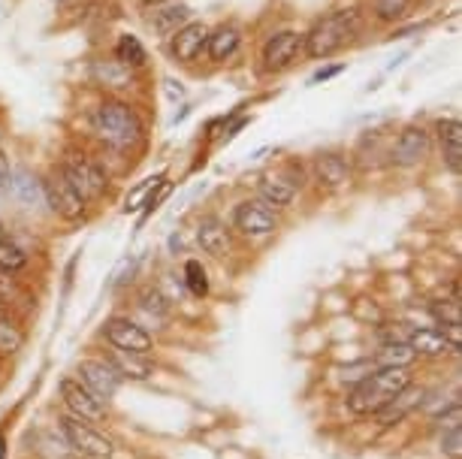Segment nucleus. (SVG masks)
Wrapping results in <instances>:
<instances>
[{
    "mask_svg": "<svg viewBox=\"0 0 462 459\" xmlns=\"http://www.w3.org/2000/svg\"><path fill=\"white\" fill-rule=\"evenodd\" d=\"M94 133L100 136L103 145L116 151H134L145 140V124L139 118L134 103L121 97H106L94 109Z\"/></svg>",
    "mask_w": 462,
    "mask_h": 459,
    "instance_id": "f257e3e1",
    "label": "nucleus"
},
{
    "mask_svg": "<svg viewBox=\"0 0 462 459\" xmlns=\"http://www.w3.org/2000/svg\"><path fill=\"white\" fill-rule=\"evenodd\" d=\"M363 28H365V15H363V10H356V6L329 13L327 19L311 24L309 33H302L305 37L302 55H309L315 60L333 58L336 51H342L347 46V42H354L356 37H360Z\"/></svg>",
    "mask_w": 462,
    "mask_h": 459,
    "instance_id": "f03ea898",
    "label": "nucleus"
},
{
    "mask_svg": "<svg viewBox=\"0 0 462 459\" xmlns=\"http://www.w3.org/2000/svg\"><path fill=\"white\" fill-rule=\"evenodd\" d=\"M408 384H414L411 369H372L363 381H356V387L347 396V409L360 414V418L378 414Z\"/></svg>",
    "mask_w": 462,
    "mask_h": 459,
    "instance_id": "7ed1b4c3",
    "label": "nucleus"
},
{
    "mask_svg": "<svg viewBox=\"0 0 462 459\" xmlns=\"http://www.w3.org/2000/svg\"><path fill=\"white\" fill-rule=\"evenodd\" d=\"M58 172L67 179V185L73 188L85 203L100 200V197H106V190H109V176L103 172L100 163L88 158L85 151H67Z\"/></svg>",
    "mask_w": 462,
    "mask_h": 459,
    "instance_id": "20e7f679",
    "label": "nucleus"
},
{
    "mask_svg": "<svg viewBox=\"0 0 462 459\" xmlns=\"http://www.w3.org/2000/svg\"><path fill=\"white\" fill-rule=\"evenodd\" d=\"M60 432H64V438L69 441V447H73L76 454H82L88 459L116 456V445H112L100 429H94L88 420H79V418H73V414H67V418H60Z\"/></svg>",
    "mask_w": 462,
    "mask_h": 459,
    "instance_id": "39448f33",
    "label": "nucleus"
},
{
    "mask_svg": "<svg viewBox=\"0 0 462 459\" xmlns=\"http://www.w3.org/2000/svg\"><path fill=\"white\" fill-rule=\"evenodd\" d=\"M233 230H239L248 239H263L273 236L278 230V209H273L269 203H263L260 197L254 200H242L233 209Z\"/></svg>",
    "mask_w": 462,
    "mask_h": 459,
    "instance_id": "423d86ee",
    "label": "nucleus"
},
{
    "mask_svg": "<svg viewBox=\"0 0 462 459\" xmlns=\"http://www.w3.org/2000/svg\"><path fill=\"white\" fill-rule=\"evenodd\" d=\"M302 46H305V37L300 31H275L273 37L266 40L263 51H260L263 70L287 73L291 67H296V60L302 58Z\"/></svg>",
    "mask_w": 462,
    "mask_h": 459,
    "instance_id": "0eeeda50",
    "label": "nucleus"
},
{
    "mask_svg": "<svg viewBox=\"0 0 462 459\" xmlns=\"http://www.w3.org/2000/svg\"><path fill=\"white\" fill-rule=\"evenodd\" d=\"M40 185H42V200H46V206L58 215V218H64V221H82L85 218L88 203H85L82 197L67 185V179L60 176V172H51V176L42 179Z\"/></svg>",
    "mask_w": 462,
    "mask_h": 459,
    "instance_id": "6e6552de",
    "label": "nucleus"
},
{
    "mask_svg": "<svg viewBox=\"0 0 462 459\" xmlns=\"http://www.w3.org/2000/svg\"><path fill=\"white\" fill-rule=\"evenodd\" d=\"M432 149V133L423 124H405L399 130L393 149H390V163L399 170H411L417 163H423L430 158Z\"/></svg>",
    "mask_w": 462,
    "mask_h": 459,
    "instance_id": "1a4fd4ad",
    "label": "nucleus"
},
{
    "mask_svg": "<svg viewBox=\"0 0 462 459\" xmlns=\"http://www.w3.org/2000/svg\"><path fill=\"white\" fill-rule=\"evenodd\" d=\"M76 372H79V384L88 390V393L97 396L103 405H106L121 387V375L106 360H82Z\"/></svg>",
    "mask_w": 462,
    "mask_h": 459,
    "instance_id": "9d476101",
    "label": "nucleus"
},
{
    "mask_svg": "<svg viewBox=\"0 0 462 459\" xmlns=\"http://www.w3.org/2000/svg\"><path fill=\"white\" fill-rule=\"evenodd\" d=\"M103 333H106L112 348H118V351H130V353L152 351V335H148L145 326H139L136 320H130V317H109Z\"/></svg>",
    "mask_w": 462,
    "mask_h": 459,
    "instance_id": "9b49d317",
    "label": "nucleus"
},
{
    "mask_svg": "<svg viewBox=\"0 0 462 459\" xmlns=\"http://www.w3.org/2000/svg\"><path fill=\"white\" fill-rule=\"evenodd\" d=\"M208 31H212V28H208V24H203V22L181 24V28L167 40V49H170L172 60H179V64H194V60L203 55L206 40H208Z\"/></svg>",
    "mask_w": 462,
    "mask_h": 459,
    "instance_id": "f8f14e48",
    "label": "nucleus"
},
{
    "mask_svg": "<svg viewBox=\"0 0 462 459\" xmlns=\"http://www.w3.org/2000/svg\"><path fill=\"white\" fill-rule=\"evenodd\" d=\"M60 399H64V405L69 409V414L73 418H79V420H94V423H100V420H106V405H103L97 396L88 393L79 381H73V378H64L60 381Z\"/></svg>",
    "mask_w": 462,
    "mask_h": 459,
    "instance_id": "ddd939ff",
    "label": "nucleus"
},
{
    "mask_svg": "<svg viewBox=\"0 0 462 459\" xmlns=\"http://www.w3.org/2000/svg\"><path fill=\"white\" fill-rule=\"evenodd\" d=\"M88 79L103 91L121 94L136 85V70H130V67H125L116 58H97V60H91V67H88Z\"/></svg>",
    "mask_w": 462,
    "mask_h": 459,
    "instance_id": "4468645a",
    "label": "nucleus"
},
{
    "mask_svg": "<svg viewBox=\"0 0 462 459\" xmlns=\"http://www.w3.org/2000/svg\"><path fill=\"white\" fill-rule=\"evenodd\" d=\"M311 179L324 190H342L351 185V163L338 151H320L311 161Z\"/></svg>",
    "mask_w": 462,
    "mask_h": 459,
    "instance_id": "2eb2a0df",
    "label": "nucleus"
},
{
    "mask_svg": "<svg viewBox=\"0 0 462 459\" xmlns=\"http://www.w3.org/2000/svg\"><path fill=\"white\" fill-rule=\"evenodd\" d=\"M435 140H439L441 161L453 176L462 172V124L459 118H439L435 121Z\"/></svg>",
    "mask_w": 462,
    "mask_h": 459,
    "instance_id": "dca6fc26",
    "label": "nucleus"
},
{
    "mask_svg": "<svg viewBox=\"0 0 462 459\" xmlns=\"http://www.w3.org/2000/svg\"><path fill=\"white\" fill-rule=\"evenodd\" d=\"M242 49V31L239 24L226 22V24H217L215 31H208V40H206V55L212 64H226L239 55Z\"/></svg>",
    "mask_w": 462,
    "mask_h": 459,
    "instance_id": "f3484780",
    "label": "nucleus"
},
{
    "mask_svg": "<svg viewBox=\"0 0 462 459\" xmlns=\"http://www.w3.org/2000/svg\"><path fill=\"white\" fill-rule=\"evenodd\" d=\"M197 242H199V248L212 257H226L233 251L230 227H226L217 215H206V218L197 224Z\"/></svg>",
    "mask_w": 462,
    "mask_h": 459,
    "instance_id": "a211bd4d",
    "label": "nucleus"
},
{
    "mask_svg": "<svg viewBox=\"0 0 462 459\" xmlns=\"http://www.w3.org/2000/svg\"><path fill=\"white\" fill-rule=\"evenodd\" d=\"M423 399H426V390L408 384L402 393H396L393 399H390L378 414H374V418H378L381 427H396V423H402L414 409H420Z\"/></svg>",
    "mask_w": 462,
    "mask_h": 459,
    "instance_id": "6ab92c4d",
    "label": "nucleus"
},
{
    "mask_svg": "<svg viewBox=\"0 0 462 459\" xmlns=\"http://www.w3.org/2000/svg\"><path fill=\"white\" fill-rule=\"evenodd\" d=\"M405 344L411 348L417 357H426V360H435V357H444V353H450L453 348L444 339V333L439 326H417V330L408 333Z\"/></svg>",
    "mask_w": 462,
    "mask_h": 459,
    "instance_id": "aec40b11",
    "label": "nucleus"
},
{
    "mask_svg": "<svg viewBox=\"0 0 462 459\" xmlns=\"http://www.w3.org/2000/svg\"><path fill=\"white\" fill-rule=\"evenodd\" d=\"M188 22H190V6H185V4H163L148 15V28L158 33L161 40H170L172 33Z\"/></svg>",
    "mask_w": 462,
    "mask_h": 459,
    "instance_id": "412c9836",
    "label": "nucleus"
},
{
    "mask_svg": "<svg viewBox=\"0 0 462 459\" xmlns=\"http://www.w3.org/2000/svg\"><path fill=\"white\" fill-rule=\"evenodd\" d=\"M106 363L118 372L121 378H130V381H148L154 375V366L148 363V353H130V351L112 348Z\"/></svg>",
    "mask_w": 462,
    "mask_h": 459,
    "instance_id": "4be33fe9",
    "label": "nucleus"
},
{
    "mask_svg": "<svg viewBox=\"0 0 462 459\" xmlns=\"http://www.w3.org/2000/svg\"><path fill=\"white\" fill-rule=\"evenodd\" d=\"M257 190H260V200L269 203L273 209H284V206H291L296 200V194H300V188L287 176H263Z\"/></svg>",
    "mask_w": 462,
    "mask_h": 459,
    "instance_id": "5701e85b",
    "label": "nucleus"
},
{
    "mask_svg": "<svg viewBox=\"0 0 462 459\" xmlns=\"http://www.w3.org/2000/svg\"><path fill=\"white\" fill-rule=\"evenodd\" d=\"M414 363H417V353L408 348L405 342L381 344L378 357H374V366H378V369H411Z\"/></svg>",
    "mask_w": 462,
    "mask_h": 459,
    "instance_id": "b1692460",
    "label": "nucleus"
},
{
    "mask_svg": "<svg viewBox=\"0 0 462 459\" xmlns=\"http://www.w3.org/2000/svg\"><path fill=\"white\" fill-rule=\"evenodd\" d=\"M112 58L121 60V64L130 67V70H143V67L148 64V51L143 46V40L134 37V33H121L118 42H116V55Z\"/></svg>",
    "mask_w": 462,
    "mask_h": 459,
    "instance_id": "393cba45",
    "label": "nucleus"
},
{
    "mask_svg": "<svg viewBox=\"0 0 462 459\" xmlns=\"http://www.w3.org/2000/svg\"><path fill=\"white\" fill-rule=\"evenodd\" d=\"M414 0H372V19L381 24H396L411 13Z\"/></svg>",
    "mask_w": 462,
    "mask_h": 459,
    "instance_id": "a878e982",
    "label": "nucleus"
},
{
    "mask_svg": "<svg viewBox=\"0 0 462 459\" xmlns=\"http://www.w3.org/2000/svg\"><path fill=\"white\" fill-rule=\"evenodd\" d=\"M10 188L15 190V197H22V203H28L33 206L42 197V185L37 179L31 176L28 170H19V172H13V179H10Z\"/></svg>",
    "mask_w": 462,
    "mask_h": 459,
    "instance_id": "bb28decb",
    "label": "nucleus"
},
{
    "mask_svg": "<svg viewBox=\"0 0 462 459\" xmlns=\"http://www.w3.org/2000/svg\"><path fill=\"white\" fill-rule=\"evenodd\" d=\"M28 266V254L15 245V242H10V239H4L0 242V270L4 272H19V270H24Z\"/></svg>",
    "mask_w": 462,
    "mask_h": 459,
    "instance_id": "cd10ccee",
    "label": "nucleus"
},
{
    "mask_svg": "<svg viewBox=\"0 0 462 459\" xmlns=\"http://www.w3.org/2000/svg\"><path fill=\"white\" fill-rule=\"evenodd\" d=\"M185 284H188V290L194 293V297H199V299H203L206 293H208L206 270L197 263V260H188V263H185Z\"/></svg>",
    "mask_w": 462,
    "mask_h": 459,
    "instance_id": "c85d7f7f",
    "label": "nucleus"
},
{
    "mask_svg": "<svg viewBox=\"0 0 462 459\" xmlns=\"http://www.w3.org/2000/svg\"><path fill=\"white\" fill-rule=\"evenodd\" d=\"M22 333L15 330L10 320H0V353H15L22 348Z\"/></svg>",
    "mask_w": 462,
    "mask_h": 459,
    "instance_id": "c756f323",
    "label": "nucleus"
},
{
    "mask_svg": "<svg viewBox=\"0 0 462 459\" xmlns=\"http://www.w3.org/2000/svg\"><path fill=\"white\" fill-rule=\"evenodd\" d=\"M139 308L148 311V315H158V320L167 317V299H163L161 290H154V288L139 297Z\"/></svg>",
    "mask_w": 462,
    "mask_h": 459,
    "instance_id": "7c9ffc66",
    "label": "nucleus"
},
{
    "mask_svg": "<svg viewBox=\"0 0 462 459\" xmlns=\"http://www.w3.org/2000/svg\"><path fill=\"white\" fill-rule=\"evenodd\" d=\"M441 454L450 456V459L462 456V429L459 427H450V429L441 432Z\"/></svg>",
    "mask_w": 462,
    "mask_h": 459,
    "instance_id": "2f4dec72",
    "label": "nucleus"
},
{
    "mask_svg": "<svg viewBox=\"0 0 462 459\" xmlns=\"http://www.w3.org/2000/svg\"><path fill=\"white\" fill-rule=\"evenodd\" d=\"M432 311L441 324H462L459 320V299H444V302H432Z\"/></svg>",
    "mask_w": 462,
    "mask_h": 459,
    "instance_id": "473e14b6",
    "label": "nucleus"
},
{
    "mask_svg": "<svg viewBox=\"0 0 462 459\" xmlns=\"http://www.w3.org/2000/svg\"><path fill=\"white\" fill-rule=\"evenodd\" d=\"M338 73H345V64H329V67H320V70L311 76L309 85H320V82H329V79H336Z\"/></svg>",
    "mask_w": 462,
    "mask_h": 459,
    "instance_id": "72a5a7b5",
    "label": "nucleus"
},
{
    "mask_svg": "<svg viewBox=\"0 0 462 459\" xmlns=\"http://www.w3.org/2000/svg\"><path fill=\"white\" fill-rule=\"evenodd\" d=\"M10 179H13V167H10V154L0 149V190L10 188Z\"/></svg>",
    "mask_w": 462,
    "mask_h": 459,
    "instance_id": "f704fd0d",
    "label": "nucleus"
},
{
    "mask_svg": "<svg viewBox=\"0 0 462 459\" xmlns=\"http://www.w3.org/2000/svg\"><path fill=\"white\" fill-rule=\"evenodd\" d=\"M15 290V281H13V272H4L0 270V299H10V293Z\"/></svg>",
    "mask_w": 462,
    "mask_h": 459,
    "instance_id": "c9c22d12",
    "label": "nucleus"
},
{
    "mask_svg": "<svg viewBox=\"0 0 462 459\" xmlns=\"http://www.w3.org/2000/svg\"><path fill=\"white\" fill-rule=\"evenodd\" d=\"M163 85H167V94H170L172 100L185 97V88H181V82H176V79H163Z\"/></svg>",
    "mask_w": 462,
    "mask_h": 459,
    "instance_id": "e433bc0d",
    "label": "nucleus"
},
{
    "mask_svg": "<svg viewBox=\"0 0 462 459\" xmlns=\"http://www.w3.org/2000/svg\"><path fill=\"white\" fill-rule=\"evenodd\" d=\"M143 10H158V6H163V4H172V0H136Z\"/></svg>",
    "mask_w": 462,
    "mask_h": 459,
    "instance_id": "4c0bfd02",
    "label": "nucleus"
},
{
    "mask_svg": "<svg viewBox=\"0 0 462 459\" xmlns=\"http://www.w3.org/2000/svg\"><path fill=\"white\" fill-rule=\"evenodd\" d=\"M0 320H6V302L0 299Z\"/></svg>",
    "mask_w": 462,
    "mask_h": 459,
    "instance_id": "58836bf2",
    "label": "nucleus"
},
{
    "mask_svg": "<svg viewBox=\"0 0 462 459\" xmlns=\"http://www.w3.org/2000/svg\"><path fill=\"white\" fill-rule=\"evenodd\" d=\"M6 239V227H4V221H0V242Z\"/></svg>",
    "mask_w": 462,
    "mask_h": 459,
    "instance_id": "ea45409f",
    "label": "nucleus"
}]
</instances>
